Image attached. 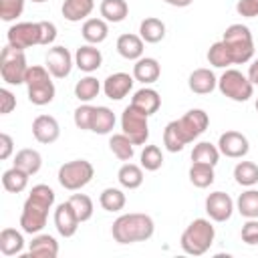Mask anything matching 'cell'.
I'll list each match as a JSON object with an SVG mask.
<instances>
[{"label":"cell","mask_w":258,"mask_h":258,"mask_svg":"<svg viewBox=\"0 0 258 258\" xmlns=\"http://www.w3.org/2000/svg\"><path fill=\"white\" fill-rule=\"evenodd\" d=\"M54 206V191L46 183H38L30 189L22 214H20V228L26 234H38L46 226L48 210Z\"/></svg>","instance_id":"1"},{"label":"cell","mask_w":258,"mask_h":258,"mask_svg":"<svg viewBox=\"0 0 258 258\" xmlns=\"http://www.w3.org/2000/svg\"><path fill=\"white\" fill-rule=\"evenodd\" d=\"M153 232L155 224L147 214H123L111 226V234L119 244L145 242L153 236Z\"/></svg>","instance_id":"2"},{"label":"cell","mask_w":258,"mask_h":258,"mask_svg":"<svg viewBox=\"0 0 258 258\" xmlns=\"http://www.w3.org/2000/svg\"><path fill=\"white\" fill-rule=\"evenodd\" d=\"M214 238H216V230L212 222L206 218H198L183 230L179 238V246L189 256H202L210 250V246L214 244Z\"/></svg>","instance_id":"3"},{"label":"cell","mask_w":258,"mask_h":258,"mask_svg":"<svg viewBox=\"0 0 258 258\" xmlns=\"http://www.w3.org/2000/svg\"><path fill=\"white\" fill-rule=\"evenodd\" d=\"M222 42L228 46L232 62L234 64H244L250 62L254 56V38L248 26L244 24H230L222 36Z\"/></svg>","instance_id":"4"},{"label":"cell","mask_w":258,"mask_h":258,"mask_svg":"<svg viewBox=\"0 0 258 258\" xmlns=\"http://www.w3.org/2000/svg\"><path fill=\"white\" fill-rule=\"evenodd\" d=\"M50 73L46 67H40V64H32L28 67L26 71V79H24V85L28 89V101L32 105H48L52 99H54V83L50 81Z\"/></svg>","instance_id":"5"},{"label":"cell","mask_w":258,"mask_h":258,"mask_svg":"<svg viewBox=\"0 0 258 258\" xmlns=\"http://www.w3.org/2000/svg\"><path fill=\"white\" fill-rule=\"evenodd\" d=\"M26 71H28V64H26L24 50L6 44L2 48V52H0V75H2V81L8 83V85H24Z\"/></svg>","instance_id":"6"},{"label":"cell","mask_w":258,"mask_h":258,"mask_svg":"<svg viewBox=\"0 0 258 258\" xmlns=\"http://www.w3.org/2000/svg\"><path fill=\"white\" fill-rule=\"evenodd\" d=\"M95 175V167L91 161L87 159H73L67 161L58 167V183L69 189V191H77L81 187H85Z\"/></svg>","instance_id":"7"},{"label":"cell","mask_w":258,"mask_h":258,"mask_svg":"<svg viewBox=\"0 0 258 258\" xmlns=\"http://www.w3.org/2000/svg\"><path fill=\"white\" fill-rule=\"evenodd\" d=\"M218 89L224 97H228L236 103L248 101L254 93V85L250 83L248 75H242L236 69H226L222 73V77L218 79Z\"/></svg>","instance_id":"8"},{"label":"cell","mask_w":258,"mask_h":258,"mask_svg":"<svg viewBox=\"0 0 258 258\" xmlns=\"http://www.w3.org/2000/svg\"><path fill=\"white\" fill-rule=\"evenodd\" d=\"M147 117L143 111H139L137 107L129 105L125 107L123 115H121V129L123 133L135 143V145H145L147 137H149V123H147Z\"/></svg>","instance_id":"9"},{"label":"cell","mask_w":258,"mask_h":258,"mask_svg":"<svg viewBox=\"0 0 258 258\" xmlns=\"http://www.w3.org/2000/svg\"><path fill=\"white\" fill-rule=\"evenodd\" d=\"M6 38H8L10 46L20 48V50L40 44V24L38 22H18L8 28Z\"/></svg>","instance_id":"10"},{"label":"cell","mask_w":258,"mask_h":258,"mask_svg":"<svg viewBox=\"0 0 258 258\" xmlns=\"http://www.w3.org/2000/svg\"><path fill=\"white\" fill-rule=\"evenodd\" d=\"M175 121H177V127H179V131L187 143L198 139L210 125V117L204 109H189L183 117H179Z\"/></svg>","instance_id":"11"},{"label":"cell","mask_w":258,"mask_h":258,"mask_svg":"<svg viewBox=\"0 0 258 258\" xmlns=\"http://www.w3.org/2000/svg\"><path fill=\"white\" fill-rule=\"evenodd\" d=\"M73 64H75V58L64 46H52V48H48V52L44 56V67L48 69V73L54 79L69 77L73 71Z\"/></svg>","instance_id":"12"},{"label":"cell","mask_w":258,"mask_h":258,"mask_svg":"<svg viewBox=\"0 0 258 258\" xmlns=\"http://www.w3.org/2000/svg\"><path fill=\"white\" fill-rule=\"evenodd\" d=\"M218 149L226 157L242 159L250 151V143H248L246 135H242L240 131H226L218 139Z\"/></svg>","instance_id":"13"},{"label":"cell","mask_w":258,"mask_h":258,"mask_svg":"<svg viewBox=\"0 0 258 258\" xmlns=\"http://www.w3.org/2000/svg\"><path fill=\"white\" fill-rule=\"evenodd\" d=\"M234 212V202L228 194L224 191H214L206 198V214L214 222H226L232 218Z\"/></svg>","instance_id":"14"},{"label":"cell","mask_w":258,"mask_h":258,"mask_svg":"<svg viewBox=\"0 0 258 258\" xmlns=\"http://www.w3.org/2000/svg\"><path fill=\"white\" fill-rule=\"evenodd\" d=\"M135 77H131L129 73H113L105 79L103 83V93L111 99V101H121L123 97H127L133 89Z\"/></svg>","instance_id":"15"},{"label":"cell","mask_w":258,"mask_h":258,"mask_svg":"<svg viewBox=\"0 0 258 258\" xmlns=\"http://www.w3.org/2000/svg\"><path fill=\"white\" fill-rule=\"evenodd\" d=\"M79 224H81V220L77 218V214H75L73 206L69 204V200L56 206V210H54V226H56V232L62 238L75 236L77 230H79Z\"/></svg>","instance_id":"16"},{"label":"cell","mask_w":258,"mask_h":258,"mask_svg":"<svg viewBox=\"0 0 258 258\" xmlns=\"http://www.w3.org/2000/svg\"><path fill=\"white\" fill-rule=\"evenodd\" d=\"M32 135H34V139L38 143H44V145L54 143L58 139V135H60L58 121L52 115H38L32 121Z\"/></svg>","instance_id":"17"},{"label":"cell","mask_w":258,"mask_h":258,"mask_svg":"<svg viewBox=\"0 0 258 258\" xmlns=\"http://www.w3.org/2000/svg\"><path fill=\"white\" fill-rule=\"evenodd\" d=\"M101 62H103V54L95 44H83L75 52V67L85 73L97 71L101 67Z\"/></svg>","instance_id":"18"},{"label":"cell","mask_w":258,"mask_h":258,"mask_svg":"<svg viewBox=\"0 0 258 258\" xmlns=\"http://www.w3.org/2000/svg\"><path fill=\"white\" fill-rule=\"evenodd\" d=\"M187 87L196 95H208L218 87V79L210 69H196L187 79Z\"/></svg>","instance_id":"19"},{"label":"cell","mask_w":258,"mask_h":258,"mask_svg":"<svg viewBox=\"0 0 258 258\" xmlns=\"http://www.w3.org/2000/svg\"><path fill=\"white\" fill-rule=\"evenodd\" d=\"M159 75H161V67H159V62H157L155 58H151V56H141V58L135 60V64H133V77H135V81H139V83H143V85L155 83V81L159 79Z\"/></svg>","instance_id":"20"},{"label":"cell","mask_w":258,"mask_h":258,"mask_svg":"<svg viewBox=\"0 0 258 258\" xmlns=\"http://www.w3.org/2000/svg\"><path fill=\"white\" fill-rule=\"evenodd\" d=\"M131 105L137 107L139 111H143L145 115H153L159 111L161 107V97L155 89H149V87H143L139 91H135L133 99H131Z\"/></svg>","instance_id":"21"},{"label":"cell","mask_w":258,"mask_h":258,"mask_svg":"<svg viewBox=\"0 0 258 258\" xmlns=\"http://www.w3.org/2000/svg\"><path fill=\"white\" fill-rule=\"evenodd\" d=\"M58 242L50 234H36L28 246V256L34 258H56Z\"/></svg>","instance_id":"22"},{"label":"cell","mask_w":258,"mask_h":258,"mask_svg":"<svg viewBox=\"0 0 258 258\" xmlns=\"http://www.w3.org/2000/svg\"><path fill=\"white\" fill-rule=\"evenodd\" d=\"M117 52L127 60H139L143 56V38L139 34H121L117 38Z\"/></svg>","instance_id":"23"},{"label":"cell","mask_w":258,"mask_h":258,"mask_svg":"<svg viewBox=\"0 0 258 258\" xmlns=\"http://www.w3.org/2000/svg\"><path fill=\"white\" fill-rule=\"evenodd\" d=\"M95 8V0H64L62 2V16L69 22H81L85 20Z\"/></svg>","instance_id":"24"},{"label":"cell","mask_w":258,"mask_h":258,"mask_svg":"<svg viewBox=\"0 0 258 258\" xmlns=\"http://www.w3.org/2000/svg\"><path fill=\"white\" fill-rule=\"evenodd\" d=\"M81 34H83V38H85L89 44H101V42L107 38V34H109L107 20H105V18H87V20L83 22Z\"/></svg>","instance_id":"25"},{"label":"cell","mask_w":258,"mask_h":258,"mask_svg":"<svg viewBox=\"0 0 258 258\" xmlns=\"http://www.w3.org/2000/svg\"><path fill=\"white\" fill-rule=\"evenodd\" d=\"M14 165L20 167L22 171H26L28 175H34V173H38L40 167H42V155H40L36 149H30V147L20 149V151L14 155Z\"/></svg>","instance_id":"26"},{"label":"cell","mask_w":258,"mask_h":258,"mask_svg":"<svg viewBox=\"0 0 258 258\" xmlns=\"http://www.w3.org/2000/svg\"><path fill=\"white\" fill-rule=\"evenodd\" d=\"M24 248V238L14 228H4L0 232V252L4 256H16Z\"/></svg>","instance_id":"27"},{"label":"cell","mask_w":258,"mask_h":258,"mask_svg":"<svg viewBox=\"0 0 258 258\" xmlns=\"http://www.w3.org/2000/svg\"><path fill=\"white\" fill-rule=\"evenodd\" d=\"M28 177H30V175H28L26 171H22L20 167L12 165L10 169H6V171L2 173V185H4V189L10 191V194H20V191L26 189Z\"/></svg>","instance_id":"28"},{"label":"cell","mask_w":258,"mask_h":258,"mask_svg":"<svg viewBox=\"0 0 258 258\" xmlns=\"http://www.w3.org/2000/svg\"><path fill=\"white\" fill-rule=\"evenodd\" d=\"M139 36L143 38V42L155 44V42L163 40V36H165V24L159 18L149 16V18L141 20V24H139Z\"/></svg>","instance_id":"29"},{"label":"cell","mask_w":258,"mask_h":258,"mask_svg":"<svg viewBox=\"0 0 258 258\" xmlns=\"http://www.w3.org/2000/svg\"><path fill=\"white\" fill-rule=\"evenodd\" d=\"M117 179H119V183H121L123 187H127V189H137V187L143 183V169H141L139 165L131 163V161H125V163L119 167V171H117Z\"/></svg>","instance_id":"30"},{"label":"cell","mask_w":258,"mask_h":258,"mask_svg":"<svg viewBox=\"0 0 258 258\" xmlns=\"http://www.w3.org/2000/svg\"><path fill=\"white\" fill-rule=\"evenodd\" d=\"M99 12L101 16L107 20V22H123L129 14V6L125 0H103L101 6H99Z\"/></svg>","instance_id":"31"},{"label":"cell","mask_w":258,"mask_h":258,"mask_svg":"<svg viewBox=\"0 0 258 258\" xmlns=\"http://www.w3.org/2000/svg\"><path fill=\"white\" fill-rule=\"evenodd\" d=\"M109 149L113 151V155L121 161H131L135 155V143L125 135V133H115L109 139Z\"/></svg>","instance_id":"32"},{"label":"cell","mask_w":258,"mask_h":258,"mask_svg":"<svg viewBox=\"0 0 258 258\" xmlns=\"http://www.w3.org/2000/svg\"><path fill=\"white\" fill-rule=\"evenodd\" d=\"M113 127H115V113L109 107H95L91 131L99 135H107L113 131Z\"/></svg>","instance_id":"33"},{"label":"cell","mask_w":258,"mask_h":258,"mask_svg":"<svg viewBox=\"0 0 258 258\" xmlns=\"http://www.w3.org/2000/svg\"><path fill=\"white\" fill-rule=\"evenodd\" d=\"M218 159H220V149L210 141H200L191 151V163H208L216 167Z\"/></svg>","instance_id":"34"},{"label":"cell","mask_w":258,"mask_h":258,"mask_svg":"<svg viewBox=\"0 0 258 258\" xmlns=\"http://www.w3.org/2000/svg\"><path fill=\"white\" fill-rule=\"evenodd\" d=\"M234 179L238 185L252 187L258 183V165L254 161H238L234 167Z\"/></svg>","instance_id":"35"},{"label":"cell","mask_w":258,"mask_h":258,"mask_svg":"<svg viewBox=\"0 0 258 258\" xmlns=\"http://www.w3.org/2000/svg\"><path fill=\"white\" fill-rule=\"evenodd\" d=\"M216 175H214V165H208V163H191L189 167V181L204 189V187H210L214 183Z\"/></svg>","instance_id":"36"},{"label":"cell","mask_w":258,"mask_h":258,"mask_svg":"<svg viewBox=\"0 0 258 258\" xmlns=\"http://www.w3.org/2000/svg\"><path fill=\"white\" fill-rule=\"evenodd\" d=\"M125 194L119 189V187H105L99 196V204L105 212H119L125 208Z\"/></svg>","instance_id":"37"},{"label":"cell","mask_w":258,"mask_h":258,"mask_svg":"<svg viewBox=\"0 0 258 258\" xmlns=\"http://www.w3.org/2000/svg\"><path fill=\"white\" fill-rule=\"evenodd\" d=\"M99 91H101V83H99L95 77H91V75L83 77V79L77 81V85H75V97H77L79 101H83V103L93 101V99L99 95Z\"/></svg>","instance_id":"38"},{"label":"cell","mask_w":258,"mask_h":258,"mask_svg":"<svg viewBox=\"0 0 258 258\" xmlns=\"http://www.w3.org/2000/svg\"><path fill=\"white\" fill-rule=\"evenodd\" d=\"M163 145L171 153H177L187 145V141L183 139V135H181V131L177 127V121H169L165 125V129H163Z\"/></svg>","instance_id":"39"},{"label":"cell","mask_w":258,"mask_h":258,"mask_svg":"<svg viewBox=\"0 0 258 258\" xmlns=\"http://www.w3.org/2000/svg\"><path fill=\"white\" fill-rule=\"evenodd\" d=\"M236 208L238 212L244 216V218H258V189H246L238 196V202H236Z\"/></svg>","instance_id":"40"},{"label":"cell","mask_w":258,"mask_h":258,"mask_svg":"<svg viewBox=\"0 0 258 258\" xmlns=\"http://www.w3.org/2000/svg\"><path fill=\"white\" fill-rule=\"evenodd\" d=\"M208 62L212 67H218V69H228L230 64H234L232 62V56H230V50H228V46L222 40H218V42H214L210 46V50H208Z\"/></svg>","instance_id":"41"},{"label":"cell","mask_w":258,"mask_h":258,"mask_svg":"<svg viewBox=\"0 0 258 258\" xmlns=\"http://www.w3.org/2000/svg\"><path fill=\"white\" fill-rule=\"evenodd\" d=\"M69 204L73 206V210H75V214H77V218H79L81 222L91 220L95 208H93V200H91L89 196H85V194H73V196L69 198Z\"/></svg>","instance_id":"42"},{"label":"cell","mask_w":258,"mask_h":258,"mask_svg":"<svg viewBox=\"0 0 258 258\" xmlns=\"http://www.w3.org/2000/svg\"><path fill=\"white\" fill-rule=\"evenodd\" d=\"M163 165V153L157 145H145L141 151V167L147 171H157Z\"/></svg>","instance_id":"43"},{"label":"cell","mask_w":258,"mask_h":258,"mask_svg":"<svg viewBox=\"0 0 258 258\" xmlns=\"http://www.w3.org/2000/svg\"><path fill=\"white\" fill-rule=\"evenodd\" d=\"M24 10V0H0V18L4 22L16 20Z\"/></svg>","instance_id":"44"},{"label":"cell","mask_w":258,"mask_h":258,"mask_svg":"<svg viewBox=\"0 0 258 258\" xmlns=\"http://www.w3.org/2000/svg\"><path fill=\"white\" fill-rule=\"evenodd\" d=\"M93 115H95V107H93V105L85 103V105L77 107V109H75V115H73L75 125H77L79 129H83V131H91V125H93Z\"/></svg>","instance_id":"45"},{"label":"cell","mask_w":258,"mask_h":258,"mask_svg":"<svg viewBox=\"0 0 258 258\" xmlns=\"http://www.w3.org/2000/svg\"><path fill=\"white\" fill-rule=\"evenodd\" d=\"M240 236H242V242H246L248 246H256L258 244V218H248V222L242 224Z\"/></svg>","instance_id":"46"},{"label":"cell","mask_w":258,"mask_h":258,"mask_svg":"<svg viewBox=\"0 0 258 258\" xmlns=\"http://www.w3.org/2000/svg\"><path fill=\"white\" fill-rule=\"evenodd\" d=\"M38 24H40V44L42 46L52 44L54 38H56V26L52 22H48V20H40Z\"/></svg>","instance_id":"47"},{"label":"cell","mask_w":258,"mask_h":258,"mask_svg":"<svg viewBox=\"0 0 258 258\" xmlns=\"http://www.w3.org/2000/svg\"><path fill=\"white\" fill-rule=\"evenodd\" d=\"M236 10H238L240 16L256 18L258 16V0H238Z\"/></svg>","instance_id":"48"},{"label":"cell","mask_w":258,"mask_h":258,"mask_svg":"<svg viewBox=\"0 0 258 258\" xmlns=\"http://www.w3.org/2000/svg\"><path fill=\"white\" fill-rule=\"evenodd\" d=\"M14 107H16V97L8 89H0V113L8 115L14 111Z\"/></svg>","instance_id":"49"},{"label":"cell","mask_w":258,"mask_h":258,"mask_svg":"<svg viewBox=\"0 0 258 258\" xmlns=\"http://www.w3.org/2000/svg\"><path fill=\"white\" fill-rule=\"evenodd\" d=\"M14 151V141L8 133H0V159H8Z\"/></svg>","instance_id":"50"},{"label":"cell","mask_w":258,"mask_h":258,"mask_svg":"<svg viewBox=\"0 0 258 258\" xmlns=\"http://www.w3.org/2000/svg\"><path fill=\"white\" fill-rule=\"evenodd\" d=\"M248 79L252 85H258V58L252 60V64L248 67Z\"/></svg>","instance_id":"51"},{"label":"cell","mask_w":258,"mask_h":258,"mask_svg":"<svg viewBox=\"0 0 258 258\" xmlns=\"http://www.w3.org/2000/svg\"><path fill=\"white\" fill-rule=\"evenodd\" d=\"M165 4H169V6H175V8H185V6H189L194 0H163Z\"/></svg>","instance_id":"52"},{"label":"cell","mask_w":258,"mask_h":258,"mask_svg":"<svg viewBox=\"0 0 258 258\" xmlns=\"http://www.w3.org/2000/svg\"><path fill=\"white\" fill-rule=\"evenodd\" d=\"M32 2H36V4H40V2H46V0H32Z\"/></svg>","instance_id":"53"},{"label":"cell","mask_w":258,"mask_h":258,"mask_svg":"<svg viewBox=\"0 0 258 258\" xmlns=\"http://www.w3.org/2000/svg\"><path fill=\"white\" fill-rule=\"evenodd\" d=\"M256 111H258V99H256Z\"/></svg>","instance_id":"54"}]
</instances>
